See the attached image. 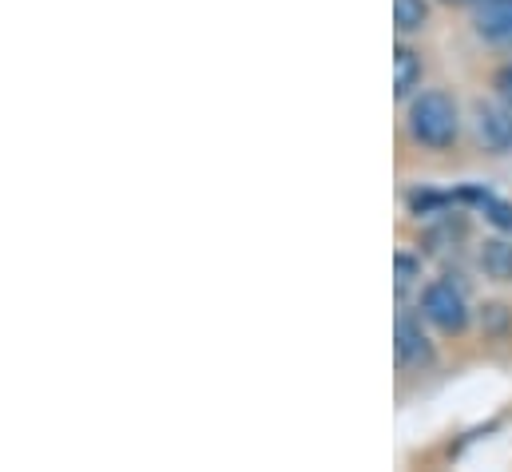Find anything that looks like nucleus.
Wrapping results in <instances>:
<instances>
[{"label":"nucleus","instance_id":"1","mask_svg":"<svg viewBox=\"0 0 512 472\" xmlns=\"http://www.w3.org/2000/svg\"><path fill=\"white\" fill-rule=\"evenodd\" d=\"M457 127H461L457 123V104L445 92H425V96L413 100V108H409V131H413L417 143L441 151V147H449L457 139Z\"/></svg>","mask_w":512,"mask_h":472},{"label":"nucleus","instance_id":"2","mask_svg":"<svg viewBox=\"0 0 512 472\" xmlns=\"http://www.w3.org/2000/svg\"><path fill=\"white\" fill-rule=\"evenodd\" d=\"M421 314L441 330V334H461L469 326V306H465V294L461 286L453 282H433L425 294H421Z\"/></svg>","mask_w":512,"mask_h":472},{"label":"nucleus","instance_id":"3","mask_svg":"<svg viewBox=\"0 0 512 472\" xmlns=\"http://www.w3.org/2000/svg\"><path fill=\"white\" fill-rule=\"evenodd\" d=\"M477 135L489 151L505 155L512 151V104H481L477 108Z\"/></svg>","mask_w":512,"mask_h":472},{"label":"nucleus","instance_id":"4","mask_svg":"<svg viewBox=\"0 0 512 472\" xmlns=\"http://www.w3.org/2000/svg\"><path fill=\"white\" fill-rule=\"evenodd\" d=\"M397 361H401V369H425L433 361V346L421 334V322L405 310L397 314Z\"/></svg>","mask_w":512,"mask_h":472},{"label":"nucleus","instance_id":"5","mask_svg":"<svg viewBox=\"0 0 512 472\" xmlns=\"http://www.w3.org/2000/svg\"><path fill=\"white\" fill-rule=\"evenodd\" d=\"M477 32L485 40H512V0H477Z\"/></svg>","mask_w":512,"mask_h":472},{"label":"nucleus","instance_id":"6","mask_svg":"<svg viewBox=\"0 0 512 472\" xmlns=\"http://www.w3.org/2000/svg\"><path fill=\"white\" fill-rule=\"evenodd\" d=\"M417 84H421V56H417L413 48L401 44V48L393 52V92L405 100Z\"/></svg>","mask_w":512,"mask_h":472},{"label":"nucleus","instance_id":"7","mask_svg":"<svg viewBox=\"0 0 512 472\" xmlns=\"http://www.w3.org/2000/svg\"><path fill=\"white\" fill-rule=\"evenodd\" d=\"M481 266H485L489 278L512 282V242H505V238L485 242V250H481Z\"/></svg>","mask_w":512,"mask_h":472},{"label":"nucleus","instance_id":"8","mask_svg":"<svg viewBox=\"0 0 512 472\" xmlns=\"http://www.w3.org/2000/svg\"><path fill=\"white\" fill-rule=\"evenodd\" d=\"M425 16H429L425 0H393V24H397V32H417L425 24Z\"/></svg>","mask_w":512,"mask_h":472},{"label":"nucleus","instance_id":"9","mask_svg":"<svg viewBox=\"0 0 512 472\" xmlns=\"http://www.w3.org/2000/svg\"><path fill=\"white\" fill-rule=\"evenodd\" d=\"M449 203H453V195H429V191H425V195H421V191H417V195H409V207H413L417 215H433V211H445Z\"/></svg>","mask_w":512,"mask_h":472},{"label":"nucleus","instance_id":"10","mask_svg":"<svg viewBox=\"0 0 512 472\" xmlns=\"http://www.w3.org/2000/svg\"><path fill=\"white\" fill-rule=\"evenodd\" d=\"M485 215H489V223H493V227H501V231H512V203L489 199V203H485Z\"/></svg>","mask_w":512,"mask_h":472},{"label":"nucleus","instance_id":"11","mask_svg":"<svg viewBox=\"0 0 512 472\" xmlns=\"http://www.w3.org/2000/svg\"><path fill=\"white\" fill-rule=\"evenodd\" d=\"M417 258H409V254H397V294H405L409 286H413V278H417Z\"/></svg>","mask_w":512,"mask_h":472},{"label":"nucleus","instance_id":"12","mask_svg":"<svg viewBox=\"0 0 512 472\" xmlns=\"http://www.w3.org/2000/svg\"><path fill=\"white\" fill-rule=\"evenodd\" d=\"M493 88H497V96H501L505 104H512V64H505V68L493 76Z\"/></svg>","mask_w":512,"mask_h":472},{"label":"nucleus","instance_id":"13","mask_svg":"<svg viewBox=\"0 0 512 472\" xmlns=\"http://www.w3.org/2000/svg\"><path fill=\"white\" fill-rule=\"evenodd\" d=\"M441 4H477V0H441Z\"/></svg>","mask_w":512,"mask_h":472}]
</instances>
